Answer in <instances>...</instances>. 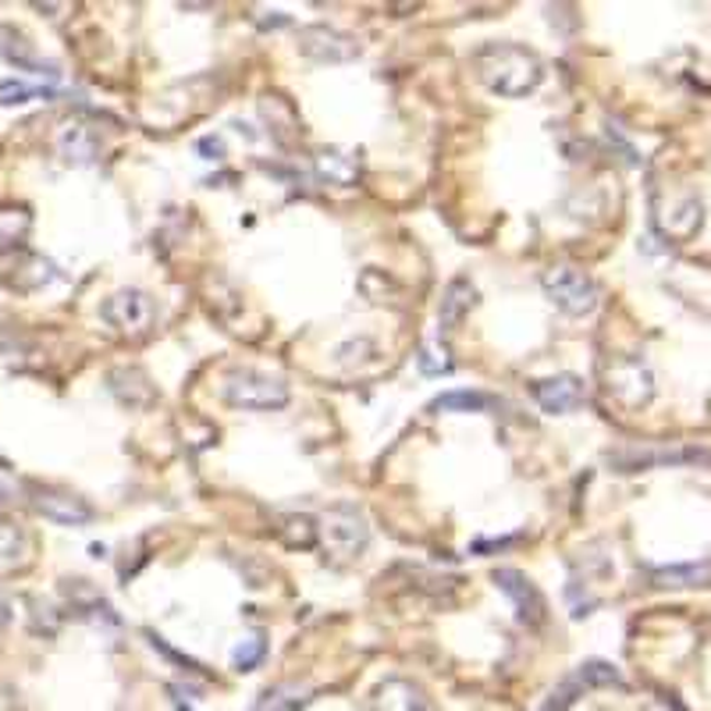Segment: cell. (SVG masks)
<instances>
[{
  "mask_svg": "<svg viewBox=\"0 0 711 711\" xmlns=\"http://www.w3.org/2000/svg\"><path fill=\"white\" fill-rule=\"evenodd\" d=\"M474 71L480 82L498 96H531L540 79H545V65L540 57L516 43H488L474 54Z\"/></svg>",
  "mask_w": 711,
  "mask_h": 711,
  "instance_id": "obj_1",
  "label": "cell"
},
{
  "mask_svg": "<svg viewBox=\"0 0 711 711\" xmlns=\"http://www.w3.org/2000/svg\"><path fill=\"white\" fill-rule=\"evenodd\" d=\"M317 540H320V548L327 551V559H331L335 566H346V562H356L366 551L370 526H366L363 512L356 505H335L320 516Z\"/></svg>",
  "mask_w": 711,
  "mask_h": 711,
  "instance_id": "obj_2",
  "label": "cell"
},
{
  "mask_svg": "<svg viewBox=\"0 0 711 711\" xmlns=\"http://www.w3.org/2000/svg\"><path fill=\"white\" fill-rule=\"evenodd\" d=\"M221 395H224V403L228 406H235V409H284L289 406V384H284L281 377L275 374H264V370H249V366H242V370H232V374L224 377L221 384Z\"/></svg>",
  "mask_w": 711,
  "mask_h": 711,
  "instance_id": "obj_3",
  "label": "cell"
},
{
  "mask_svg": "<svg viewBox=\"0 0 711 711\" xmlns=\"http://www.w3.org/2000/svg\"><path fill=\"white\" fill-rule=\"evenodd\" d=\"M540 284H545V295L551 299V303L562 313H569V317H587V313H594L597 303H602V289H597V281L587 275V270H580L573 264H559V267L545 270Z\"/></svg>",
  "mask_w": 711,
  "mask_h": 711,
  "instance_id": "obj_4",
  "label": "cell"
},
{
  "mask_svg": "<svg viewBox=\"0 0 711 711\" xmlns=\"http://www.w3.org/2000/svg\"><path fill=\"white\" fill-rule=\"evenodd\" d=\"M605 392L616 398L626 409H640L644 403H651L654 395V377L644 360L637 356H619L605 366Z\"/></svg>",
  "mask_w": 711,
  "mask_h": 711,
  "instance_id": "obj_5",
  "label": "cell"
},
{
  "mask_svg": "<svg viewBox=\"0 0 711 711\" xmlns=\"http://www.w3.org/2000/svg\"><path fill=\"white\" fill-rule=\"evenodd\" d=\"M100 317H104L118 335L142 338L156 320V303L139 289H121L100 306Z\"/></svg>",
  "mask_w": 711,
  "mask_h": 711,
  "instance_id": "obj_6",
  "label": "cell"
},
{
  "mask_svg": "<svg viewBox=\"0 0 711 711\" xmlns=\"http://www.w3.org/2000/svg\"><path fill=\"white\" fill-rule=\"evenodd\" d=\"M299 50L313 57V61L346 65L352 57H360V43L335 25H306V28H299Z\"/></svg>",
  "mask_w": 711,
  "mask_h": 711,
  "instance_id": "obj_7",
  "label": "cell"
},
{
  "mask_svg": "<svg viewBox=\"0 0 711 711\" xmlns=\"http://www.w3.org/2000/svg\"><path fill=\"white\" fill-rule=\"evenodd\" d=\"M33 509L43 520H50L57 526H85L93 523V505L85 498L71 494V491H57V488H36L33 491Z\"/></svg>",
  "mask_w": 711,
  "mask_h": 711,
  "instance_id": "obj_8",
  "label": "cell"
},
{
  "mask_svg": "<svg viewBox=\"0 0 711 711\" xmlns=\"http://www.w3.org/2000/svg\"><path fill=\"white\" fill-rule=\"evenodd\" d=\"M494 587L502 591L505 597H512L520 622H526V626H540V622H545V597H540V591L520 573V569H498V573H494Z\"/></svg>",
  "mask_w": 711,
  "mask_h": 711,
  "instance_id": "obj_9",
  "label": "cell"
},
{
  "mask_svg": "<svg viewBox=\"0 0 711 711\" xmlns=\"http://www.w3.org/2000/svg\"><path fill=\"white\" fill-rule=\"evenodd\" d=\"M534 398H537V406L551 412V417H562V412H573L583 406V398H587V392H583V381L573 377V374H555L548 381H537L534 384Z\"/></svg>",
  "mask_w": 711,
  "mask_h": 711,
  "instance_id": "obj_10",
  "label": "cell"
},
{
  "mask_svg": "<svg viewBox=\"0 0 711 711\" xmlns=\"http://www.w3.org/2000/svg\"><path fill=\"white\" fill-rule=\"evenodd\" d=\"M608 463L619 469V474H637V469H648V466H673V463H708L711 466V455L708 452H697V448H679V452H611Z\"/></svg>",
  "mask_w": 711,
  "mask_h": 711,
  "instance_id": "obj_11",
  "label": "cell"
},
{
  "mask_svg": "<svg viewBox=\"0 0 711 711\" xmlns=\"http://www.w3.org/2000/svg\"><path fill=\"white\" fill-rule=\"evenodd\" d=\"M107 384H110L114 398H118V403H125V406H132V409H147V406L156 403L153 381L142 374L139 366H118V370H110Z\"/></svg>",
  "mask_w": 711,
  "mask_h": 711,
  "instance_id": "obj_12",
  "label": "cell"
},
{
  "mask_svg": "<svg viewBox=\"0 0 711 711\" xmlns=\"http://www.w3.org/2000/svg\"><path fill=\"white\" fill-rule=\"evenodd\" d=\"M57 153H61L65 164L85 167L100 156V139H96V132L90 125L71 121V125L61 128V136H57Z\"/></svg>",
  "mask_w": 711,
  "mask_h": 711,
  "instance_id": "obj_13",
  "label": "cell"
},
{
  "mask_svg": "<svg viewBox=\"0 0 711 711\" xmlns=\"http://www.w3.org/2000/svg\"><path fill=\"white\" fill-rule=\"evenodd\" d=\"M370 711H427V701L409 679H384L370 697Z\"/></svg>",
  "mask_w": 711,
  "mask_h": 711,
  "instance_id": "obj_14",
  "label": "cell"
},
{
  "mask_svg": "<svg viewBox=\"0 0 711 711\" xmlns=\"http://www.w3.org/2000/svg\"><path fill=\"white\" fill-rule=\"evenodd\" d=\"M477 303V289L469 278H455L448 281L445 295H441V306H438V324L441 331H455V327L463 324V317L469 313V306Z\"/></svg>",
  "mask_w": 711,
  "mask_h": 711,
  "instance_id": "obj_15",
  "label": "cell"
},
{
  "mask_svg": "<svg viewBox=\"0 0 711 711\" xmlns=\"http://www.w3.org/2000/svg\"><path fill=\"white\" fill-rule=\"evenodd\" d=\"M313 171H317V178L327 185H352L360 178V161L346 150H320L313 156Z\"/></svg>",
  "mask_w": 711,
  "mask_h": 711,
  "instance_id": "obj_16",
  "label": "cell"
},
{
  "mask_svg": "<svg viewBox=\"0 0 711 711\" xmlns=\"http://www.w3.org/2000/svg\"><path fill=\"white\" fill-rule=\"evenodd\" d=\"M654 587H708L711 583V562H690V566H662L651 573Z\"/></svg>",
  "mask_w": 711,
  "mask_h": 711,
  "instance_id": "obj_17",
  "label": "cell"
},
{
  "mask_svg": "<svg viewBox=\"0 0 711 711\" xmlns=\"http://www.w3.org/2000/svg\"><path fill=\"white\" fill-rule=\"evenodd\" d=\"M0 54H4L11 65H19L25 71H36V75L57 79V68L54 65H39L36 54H33V43H25L19 33H11V28H4V33H0Z\"/></svg>",
  "mask_w": 711,
  "mask_h": 711,
  "instance_id": "obj_18",
  "label": "cell"
},
{
  "mask_svg": "<svg viewBox=\"0 0 711 711\" xmlns=\"http://www.w3.org/2000/svg\"><path fill=\"white\" fill-rule=\"evenodd\" d=\"M28 562V537L14 523L0 520V573L22 569Z\"/></svg>",
  "mask_w": 711,
  "mask_h": 711,
  "instance_id": "obj_19",
  "label": "cell"
},
{
  "mask_svg": "<svg viewBox=\"0 0 711 711\" xmlns=\"http://www.w3.org/2000/svg\"><path fill=\"white\" fill-rule=\"evenodd\" d=\"M33 218L22 207H0V249H22Z\"/></svg>",
  "mask_w": 711,
  "mask_h": 711,
  "instance_id": "obj_20",
  "label": "cell"
},
{
  "mask_svg": "<svg viewBox=\"0 0 711 711\" xmlns=\"http://www.w3.org/2000/svg\"><path fill=\"white\" fill-rule=\"evenodd\" d=\"M434 412H488L494 409V398L483 392H445L431 403Z\"/></svg>",
  "mask_w": 711,
  "mask_h": 711,
  "instance_id": "obj_21",
  "label": "cell"
},
{
  "mask_svg": "<svg viewBox=\"0 0 711 711\" xmlns=\"http://www.w3.org/2000/svg\"><path fill=\"white\" fill-rule=\"evenodd\" d=\"M306 701L310 697L299 683H278V687H270L260 701H256L253 711H299Z\"/></svg>",
  "mask_w": 711,
  "mask_h": 711,
  "instance_id": "obj_22",
  "label": "cell"
},
{
  "mask_svg": "<svg viewBox=\"0 0 711 711\" xmlns=\"http://www.w3.org/2000/svg\"><path fill=\"white\" fill-rule=\"evenodd\" d=\"M658 224H662L665 235H673V238H690L697 228H701V203H697V199H683V207L673 210V218H665V221H658Z\"/></svg>",
  "mask_w": 711,
  "mask_h": 711,
  "instance_id": "obj_23",
  "label": "cell"
},
{
  "mask_svg": "<svg viewBox=\"0 0 711 711\" xmlns=\"http://www.w3.org/2000/svg\"><path fill=\"white\" fill-rule=\"evenodd\" d=\"M47 100L50 90H39V85H28V82H19V79H8L0 82V107H19V104H28V100Z\"/></svg>",
  "mask_w": 711,
  "mask_h": 711,
  "instance_id": "obj_24",
  "label": "cell"
},
{
  "mask_svg": "<svg viewBox=\"0 0 711 711\" xmlns=\"http://www.w3.org/2000/svg\"><path fill=\"white\" fill-rule=\"evenodd\" d=\"M281 537L289 540L292 548H313L317 545V526H313V520H306V516H289L281 526Z\"/></svg>",
  "mask_w": 711,
  "mask_h": 711,
  "instance_id": "obj_25",
  "label": "cell"
},
{
  "mask_svg": "<svg viewBox=\"0 0 711 711\" xmlns=\"http://www.w3.org/2000/svg\"><path fill=\"white\" fill-rule=\"evenodd\" d=\"M264 654H267V640L264 637H249L235 648L232 665L238 668V673H253V668L264 662Z\"/></svg>",
  "mask_w": 711,
  "mask_h": 711,
  "instance_id": "obj_26",
  "label": "cell"
},
{
  "mask_svg": "<svg viewBox=\"0 0 711 711\" xmlns=\"http://www.w3.org/2000/svg\"><path fill=\"white\" fill-rule=\"evenodd\" d=\"M576 676L587 683V687H608V683H619L616 665H608V662H587V665H580Z\"/></svg>",
  "mask_w": 711,
  "mask_h": 711,
  "instance_id": "obj_27",
  "label": "cell"
},
{
  "mask_svg": "<svg viewBox=\"0 0 711 711\" xmlns=\"http://www.w3.org/2000/svg\"><path fill=\"white\" fill-rule=\"evenodd\" d=\"M420 370H423V374H431V377L448 374V370H452L448 352L438 349V346H423V349H420Z\"/></svg>",
  "mask_w": 711,
  "mask_h": 711,
  "instance_id": "obj_28",
  "label": "cell"
},
{
  "mask_svg": "<svg viewBox=\"0 0 711 711\" xmlns=\"http://www.w3.org/2000/svg\"><path fill=\"white\" fill-rule=\"evenodd\" d=\"M199 150H203V153H213V161H221V153H224L221 139H199Z\"/></svg>",
  "mask_w": 711,
  "mask_h": 711,
  "instance_id": "obj_29",
  "label": "cell"
},
{
  "mask_svg": "<svg viewBox=\"0 0 711 711\" xmlns=\"http://www.w3.org/2000/svg\"><path fill=\"white\" fill-rule=\"evenodd\" d=\"M8 622H11V602H8V594L0 591V630H4Z\"/></svg>",
  "mask_w": 711,
  "mask_h": 711,
  "instance_id": "obj_30",
  "label": "cell"
},
{
  "mask_svg": "<svg viewBox=\"0 0 711 711\" xmlns=\"http://www.w3.org/2000/svg\"><path fill=\"white\" fill-rule=\"evenodd\" d=\"M8 502H11V491L4 488V483H0V509H8Z\"/></svg>",
  "mask_w": 711,
  "mask_h": 711,
  "instance_id": "obj_31",
  "label": "cell"
},
{
  "mask_svg": "<svg viewBox=\"0 0 711 711\" xmlns=\"http://www.w3.org/2000/svg\"><path fill=\"white\" fill-rule=\"evenodd\" d=\"M175 711H193V708H189V704H185V701H182V697H175Z\"/></svg>",
  "mask_w": 711,
  "mask_h": 711,
  "instance_id": "obj_32",
  "label": "cell"
}]
</instances>
